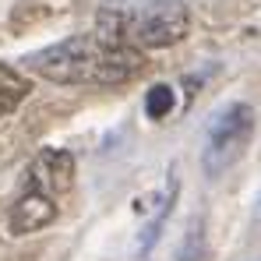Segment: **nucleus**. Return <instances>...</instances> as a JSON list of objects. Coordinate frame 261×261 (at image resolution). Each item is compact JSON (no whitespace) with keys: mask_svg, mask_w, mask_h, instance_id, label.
I'll return each mask as SVG.
<instances>
[{"mask_svg":"<svg viewBox=\"0 0 261 261\" xmlns=\"http://www.w3.org/2000/svg\"><path fill=\"white\" fill-rule=\"evenodd\" d=\"M71 184H74V155L64 148H43L29 163L21 191L11 205V233L29 237L49 226L60 216V201L67 198Z\"/></svg>","mask_w":261,"mask_h":261,"instance_id":"f03ea898","label":"nucleus"},{"mask_svg":"<svg viewBox=\"0 0 261 261\" xmlns=\"http://www.w3.org/2000/svg\"><path fill=\"white\" fill-rule=\"evenodd\" d=\"M99 32L134 49H163L191 32V11L184 0H134L127 7H102Z\"/></svg>","mask_w":261,"mask_h":261,"instance_id":"7ed1b4c3","label":"nucleus"},{"mask_svg":"<svg viewBox=\"0 0 261 261\" xmlns=\"http://www.w3.org/2000/svg\"><path fill=\"white\" fill-rule=\"evenodd\" d=\"M251 134H254V110L247 102H229L226 110H219L205 127V152H201L205 173L219 176L222 170H229L244 155Z\"/></svg>","mask_w":261,"mask_h":261,"instance_id":"20e7f679","label":"nucleus"},{"mask_svg":"<svg viewBox=\"0 0 261 261\" xmlns=\"http://www.w3.org/2000/svg\"><path fill=\"white\" fill-rule=\"evenodd\" d=\"M170 110H173V88L170 85H152L148 95H145V113H148L152 120H163V117H170Z\"/></svg>","mask_w":261,"mask_h":261,"instance_id":"423d86ee","label":"nucleus"},{"mask_svg":"<svg viewBox=\"0 0 261 261\" xmlns=\"http://www.w3.org/2000/svg\"><path fill=\"white\" fill-rule=\"evenodd\" d=\"M25 67L57 85H127L145 71V49L120 43L106 32L71 36L64 43H53L25 57Z\"/></svg>","mask_w":261,"mask_h":261,"instance_id":"f257e3e1","label":"nucleus"},{"mask_svg":"<svg viewBox=\"0 0 261 261\" xmlns=\"http://www.w3.org/2000/svg\"><path fill=\"white\" fill-rule=\"evenodd\" d=\"M29 92H32L29 78H21L14 67L0 64V117L14 113V110L25 102V95H29Z\"/></svg>","mask_w":261,"mask_h":261,"instance_id":"39448f33","label":"nucleus"}]
</instances>
